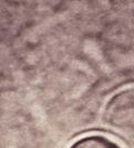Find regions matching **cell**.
Wrapping results in <instances>:
<instances>
[{"label": "cell", "mask_w": 134, "mask_h": 148, "mask_svg": "<svg viewBox=\"0 0 134 148\" xmlns=\"http://www.w3.org/2000/svg\"><path fill=\"white\" fill-rule=\"evenodd\" d=\"M69 148H123L119 143L100 134L83 136L72 143Z\"/></svg>", "instance_id": "1"}]
</instances>
